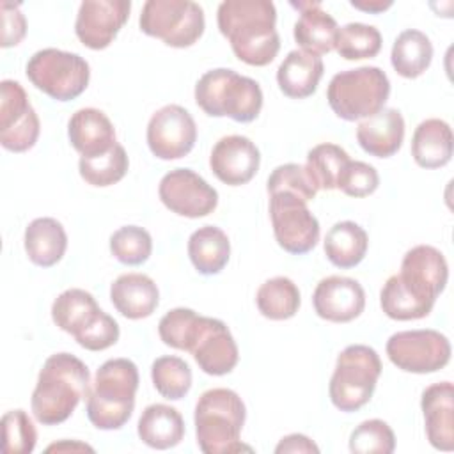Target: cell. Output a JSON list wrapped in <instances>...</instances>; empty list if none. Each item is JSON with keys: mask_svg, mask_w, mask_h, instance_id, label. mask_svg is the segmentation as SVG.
<instances>
[{"mask_svg": "<svg viewBox=\"0 0 454 454\" xmlns=\"http://www.w3.org/2000/svg\"><path fill=\"white\" fill-rule=\"evenodd\" d=\"M447 280L449 266L443 254L431 245H417L404 254L401 271L383 284L380 305L390 319H422L433 310Z\"/></svg>", "mask_w": 454, "mask_h": 454, "instance_id": "1", "label": "cell"}, {"mask_svg": "<svg viewBox=\"0 0 454 454\" xmlns=\"http://www.w3.org/2000/svg\"><path fill=\"white\" fill-rule=\"evenodd\" d=\"M216 23L234 55L255 67L268 66L280 50L275 28L277 9L270 0H225L218 5Z\"/></svg>", "mask_w": 454, "mask_h": 454, "instance_id": "2", "label": "cell"}, {"mask_svg": "<svg viewBox=\"0 0 454 454\" xmlns=\"http://www.w3.org/2000/svg\"><path fill=\"white\" fill-rule=\"evenodd\" d=\"M89 392V367L71 353H55L44 360L39 371L30 408L37 422L55 426L67 420Z\"/></svg>", "mask_w": 454, "mask_h": 454, "instance_id": "3", "label": "cell"}, {"mask_svg": "<svg viewBox=\"0 0 454 454\" xmlns=\"http://www.w3.org/2000/svg\"><path fill=\"white\" fill-rule=\"evenodd\" d=\"M138 369L129 358H110L96 372L87 395V417L103 431L121 429L133 415Z\"/></svg>", "mask_w": 454, "mask_h": 454, "instance_id": "4", "label": "cell"}, {"mask_svg": "<svg viewBox=\"0 0 454 454\" xmlns=\"http://www.w3.org/2000/svg\"><path fill=\"white\" fill-rule=\"evenodd\" d=\"M245 403L231 388L206 390L195 404V436L204 454H231L239 450L252 452L239 436L245 426Z\"/></svg>", "mask_w": 454, "mask_h": 454, "instance_id": "5", "label": "cell"}, {"mask_svg": "<svg viewBox=\"0 0 454 454\" xmlns=\"http://www.w3.org/2000/svg\"><path fill=\"white\" fill-rule=\"evenodd\" d=\"M195 103L211 117H231L236 122H252L262 108L259 83L232 69L206 71L195 85Z\"/></svg>", "mask_w": 454, "mask_h": 454, "instance_id": "6", "label": "cell"}, {"mask_svg": "<svg viewBox=\"0 0 454 454\" xmlns=\"http://www.w3.org/2000/svg\"><path fill=\"white\" fill-rule=\"evenodd\" d=\"M390 96V82L383 69L362 66L337 73L326 89V99L333 114L344 121H362L385 108Z\"/></svg>", "mask_w": 454, "mask_h": 454, "instance_id": "7", "label": "cell"}, {"mask_svg": "<svg viewBox=\"0 0 454 454\" xmlns=\"http://www.w3.org/2000/svg\"><path fill=\"white\" fill-rule=\"evenodd\" d=\"M381 374V360L376 349L365 344L344 348L330 378V401L340 411H356L365 406Z\"/></svg>", "mask_w": 454, "mask_h": 454, "instance_id": "8", "label": "cell"}, {"mask_svg": "<svg viewBox=\"0 0 454 454\" xmlns=\"http://www.w3.org/2000/svg\"><path fill=\"white\" fill-rule=\"evenodd\" d=\"M25 73L35 89L57 101L78 98L90 80V67L83 57L57 48L35 51L28 59Z\"/></svg>", "mask_w": 454, "mask_h": 454, "instance_id": "9", "label": "cell"}, {"mask_svg": "<svg viewBox=\"0 0 454 454\" xmlns=\"http://www.w3.org/2000/svg\"><path fill=\"white\" fill-rule=\"evenodd\" d=\"M140 30L172 48H188L204 34V11L192 0H147L142 7Z\"/></svg>", "mask_w": 454, "mask_h": 454, "instance_id": "10", "label": "cell"}, {"mask_svg": "<svg viewBox=\"0 0 454 454\" xmlns=\"http://www.w3.org/2000/svg\"><path fill=\"white\" fill-rule=\"evenodd\" d=\"M388 360L404 372L429 374L450 360V342L436 330H404L387 340Z\"/></svg>", "mask_w": 454, "mask_h": 454, "instance_id": "11", "label": "cell"}, {"mask_svg": "<svg viewBox=\"0 0 454 454\" xmlns=\"http://www.w3.org/2000/svg\"><path fill=\"white\" fill-rule=\"evenodd\" d=\"M270 218L280 248L293 255L310 252L319 241V222L307 202L289 192L270 195Z\"/></svg>", "mask_w": 454, "mask_h": 454, "instance_id": "12", "label": "cell"}, {"mask_svg": "<svg viewBox=\"0 0 454 454\" xmlns=\"http://www.w3.org/2000/svg\"><path fill=\"white\" fill-rule=\"evenodd\" d=\"M41 124L20 82L0 83V144L11 153L32 149L39 138Z\"/></svg>", "mask_w": 454, "mask_h": 454, "instance_id": "13", "label": "cell"}, {"mask_svg": "<svg viewBox=\"0 0 454 454\" xmlns=\"http://www.w3.org/2000/svg\"><path fill=\"white\" fill-rule=\"evenodd\" d=\"M158 195L167 209L186 218L207 216L218 206V192L190 168L167 172L160 181Z\"/></svg>", "mask_w": 454, "mask_h": 454, "instance_id": "14", "label": "cell"}, {"mask_svg": "<svg viewBox=\"0 0 454 454\" xmlns=\"http://www.w3.org/2000/svg\"><path fill=\"white\" fill-rule=\"evenodd\" d=\"M145 137L156 158L179 160L193 149L197 142V124L186 108L165 105L151 115Z\"/></svg>", "mask_w": 454, "mask_h": 454, "instance_id": "15", "label": "cell"}, {"mask_svg": "<svg viewBox=\"0 0 454 454\" xmlns=\"http://www.w3.org/2000/svg\"><path fill=\"white\" fill-rule=\"evenodd\" d=\"M129 11V0H85L74 21L76 37L90 50H105L128 21Z\"/></svg>", "mask_w": 454, "mask_h": 454, "instance_id": "16", "label": "cell"}, {"mask_svg": "<svg viewBox=\"0 0 454 454\" xmlns=\"http://www.w3.org/2000/svg\"><path fill=\"white\" fill-rule=\"evenodd\" d=\"M190 353L197 365L211 376L229 374L239 358L238 344L227 325L216 317L206 316L200 317Z\"/></svg>", "mask_w": 454, "mask_h": 454, "instance_id": "17", "label": "cell"}, {"mask_svg": "<svg viewBox=\"0 0 454 454\" xmlns=\"http://www.w3.org/2000/svg\"><path fill=\"white\" fill-rule=\"evenodd\" d=\"M312 305L321 319L349 323L364 312L365 291L355 278L330 275L317 282L312 294Z\"/></svg>", "mask_w": 454, "mask_h": 454, "instance_id": "18", "label": "cell"}, {"mask_svg": "<svg viewBox=\"0 0 454 454\" xmlns=\"http://www.w3.org/2000/svg\"><path fill=\"white\" fill-rule=\"evenodd\" d=\"M259 163L257 145L243 135L222 137L209 156L211 172L229 186L247 184L257 174Z\"/></svg>", "mask_w": 454, "mask_h": 454, "instance_id": "19", "label": "cell"}, {"mask_svg": "<svg viewBox=\"0 0 454 454\" xmlns=\"http://www.w3.org/2000/svg\"><path fill=\"white\" fill-rule=\"evenodd\" d=\"M420 408L429 443L438 450L454 449V387L450 381L429 385L422 392Z\"/></svg>", "mask_w": 454, "mask_h": 454, "instance_id": "20", "label": "cell"}, {"mask_svg": "<svg viewBox=\"0 0 454 454\" xmlns=\"http://www.w3.org/2000/svg\"><path fill=\"white\" fill-rule=\"evenodd\" d=\"M291 7L300 11V18L294 23V41L300 48L312 55H325L335 48L339 27L337 21L321 7L316 0H291Z\"/></svg>", "mask_w": 454, "mask_h": 454, "instance_id": "21", "label": "cell"}, {"mask_svg": "<svg viewBox=\"0 0 454 454\" xmlns=\"http://www.w3.org/2000/svg\"><path fill=\"white\" fill-rule=\"evenodd\" d=\"M360 147L376 158L394 156L404 140V119L395 108H383L356 126Z\"/></svg>", "mask_w": 454, "mask_h": 454, "instance_id": "22", "label": "cell"}, {"mask_svg": "<svg viewBox=\"0 0 454 454\" xmlns=\"http://www.w3.org/2000/svg\"><path fill=\"white\" fill-rule=\"evenodd\" d=\"M67 137L82 156L103 154L117 144L112 121L98 108L76 110L67 122Z\"/></svg>", "mask_w": 454, "mask_h": 454, "instance_id": "23", "label": "cell"}, {"mask_svg": "<svg viewBox=\"0 0 454 454\" xmlns=\"http://www.w3.org/2000/svg\"><path fill=\"white\" fill-rule=\"evenodd\" d=\"M110 300L121 316L144 319L156 310L160 291L151 277L144 273H124L110 286Z\"/></svg>", "mask_w": 454, "mask_h": 454, "instance_id": "24", "label": "cell"}, {"mask_svg": "<svg viewBox=\"0 0 454 454\" xmlns=\"http://www.w3.org/2000/svg\"><path fill=\"white\" fill-rule=\"evenodd\" d=\"M323 71L321 57L303 50H293L277 69V83L287 98L303 99L316 92Z\"/></svg>", "mask_w": 454, "mask_h": 454, "instance_id": "25", "label": "cell"}, {"mask_svg": "<svg viewBox=\"0 0 454 454\" xmlns=\"http://www.w3.org/2000/svg\"><path fill=\"white\" fill-rule=\"evenodd\" d=\"M454 140L450 126L442 119L422 121L411 138V156L422 168H440L452 158Z\"/></svg>", "mask_w": 454, "mask_h": 454, "instance_id": "26", "label": "cell"}, {"mask_svg": "<svg viewBox=\"0 0 454 454\" xmlns=\"http://www.w3.org/2000/svg\"><path fill=\"white\" fill-rule=\"evenodd\" d=\"M137 433L138 438L151 449H172L184 438V420L176 408L154 403L142 411Z\"/></svg>", "mask_w": 454, "mask_h": 454, "instance_id": "27", "label": "cell"}, {"mask_svg": "<svg viewBox=\"0 0 454 454\" xmlns=\"http://www.w3.org/2000/svg\"><path fill=\"white\" fill-rule=\"evenodd\" d=\"M25 252L41 268L55 266L66 254L67 234L62 223L51 216L32 220L25 229Z\"/></svg>", "mask_w": 454, "mask_h": 454, "instance_id": "28", "label": "cell"}, {"mask_svg": "<svg viewBox=\"0 0 454 454\" xmlns=\"http://www.w3.org/2000/svg\"><path fill=\"white\" fill-rule=\"evenodd\" d=\"M188 257L199 273L216 275L229 262L231 241L220 227H199L188 238Z\"/></svg>", "mask_w": 454, "mask_h": 454, "instance_id": "29", "label": "cell"}, {"mask_svg": "<svg viewBox=\"0 0 454 454\" xmlns=\"http://www.w3.org/2000/svg\"><path fill=\"white\" fill-rule=\"evenodd\" d=\"M101 309L89 291L71 287L60 293L51 305L53 323L66 333L78 337L85 332L94 319L99 316Z\"/></svg>", "mask_w": 454, "mask_h": 454, "instance_id": "30", "label": "cell"}, {"mask_svg": "<svg viewBox=\"0 0 454 454\" xmlns=\"http://www.w3.org/2000/svg\"><path fill=\"white\" fill-rule=\"evenodd\" d=\"M367 232L351 220L333 223L325 236V254L328 261L340 270L360 264L367 254Z\"/></svg>", "mask_w": 454, "mask_h": 454, "instance_id": "31", "label": "cell"}, {"mask_svg": "<svg viewBox=\"0 0 454 454\" xmlns=\"http://www.w3.org/2000/svg\"><path fill=\"white\" fill-rule=\"evenodd\" d=\"M433 60V44L429 37L415 28L401 32L390 53L392 67L403 78H417L426 73Z\"/></svg>", "mask_w": 454, "mask_h": 454, "instance_id": "32", "label": "cell"}, {"mask_svg": "<svg viewBox=\"0 0 454 454\" xmlns=\"http://www.w3.org/2000/svg\"><path fill=\"white\" fill-rule=\"evenodd\" d=\"M259 312L271 321L293 317L301 303L298 286L287 277H273L261 284L255 294Z\"/></svg>", "mask_w": 454, "mask_h": 454, "instance_id": "33", "label": "cell"}, {"mask_svg": "<svg viewBox=\"0 0 454 454\" xmlns=\"http://www.w3.org/2000/svg\"><path fill=\"white\" fill-rule=\"evenodd\" d=\"M129 167L126 149L121 144H115L110 151L98 156H80L78 170L85 183L90 186H110L119 183Z\"/></svg>", "mask_w": 454, "mask_h": 454, "instance_id": "34", "label": "cell"}, {"mask_svg": "<svg viewBox=\"0 0 454 454\" xmlns=\"http://www.w3.org/2000/svg\"><path fill=\"white\" fill-rule=\"evenodd\" d=\"M151 380L160 395L177 401L192 388V369L179 356H160L151 365Z\"/></svg>", "mask_w": 454, "mask_h": 454, "instance_id": "35", "label": "cell"}, {"mask_svg": "<svg viewBox=\"0 0 454 454\" xmlns=\"http://www.w3.org/2000/svg\"><path fill=\"white\" fill-rule=\"evenodd\" d=\"M349 160V154L340 145L325 142L307 153L305 167L319 190H335L339 176Z\"/></svg>", "mask_w": 454, "mask_h": 454, "instance_id": "36", "label": "cell"}, {"mask_svg": "<svg viewBox=\"0 0 454 454\" xmlns=\"http://www.w3.org/2000/svg\"><path fill=\"white\" fill-rule=\"evenodd\" d=\"M381 34L365 23H348L339 28L335 50L346 60L372 59L381 50Z\"/></svg>", "mask_w": 454, "mask_h": 454, "instance_id": "37", "label": "cell"}, {"mask_svg": "<svg viewBox=\"0 0 454 454\" xmlns=\"http://www.w3.org/2000/svg\"><path fill=\"white\" fill-rule=\"evenodd\" d=\"M110 252L126 266L144 264L153 252L151 234L144 227L124 225L110 236Z\"/></svg>", "mask_w": 454, "mask_h": 454, "instance_id": "38", "label": "cell"}, {"mask_svg": "<svg viewBox=\"0 0 454 454\" xmlns=\"http://www.w3.org/2000/svg\"><path fill=\"white\" fill-rule=\"evenodd\" d=\"M200 317L195 310L177 307L168 310L158 323V333L165 346L179 351H190Z\"/></svg>", "mask_w": 454, "mask_h": 454, "instance_id": "39", "label": "cell"}, {"mask_svg": "<svg viewBox=\"0 0 454 454\" xmlns=\"http://www.w3.org/2000/svg\"><path fill=\"white\" fill-rule=\"evenodd\" d=\"M37 443V431L25 410H11L2 417V450L5 454H28Z\"/></svg>", "mask_w": 454, "mask_h": 454, "instance_id": "40", "label": "cell"}, {"mask_svg": "<svg viewBox=\"0 0 454 454\" xmlns=\"http://www.w3.org/2000/svg\"><path fill=\"white\" fill-rule=\"evenodd\" d=\"M394 449V431L381 419L364 420L349 434V450L355 454H390Z\"/></svg>", "mask_w": 454, "mask_h": 454, "instance_id": "41", "label": "cell"}, {"mask_svg": "<svg viewBox=\"0 0 454 454\" xmlns=\"http://www.w3.org/2000/svg\"><path fill=\"white\" fill-rule=\"evenodd\" d=\"M266 188L270 195L278 192H289L305 202L312 200L319 190L307 167L298 163H284L273 168L268 177Z\"/></svg>", "mask_w": 454, "mask_h": 454, "instance_id": "42", "label": "cell"}, {"mask_svg": "<svg viewBox=\"0 0 454 454\" xmlns=\"http://www.w3.org/2000/svg\"><path fill=\"white\" fill-rule=\"evenodd\" d=\"M378 186H380L378 170L372 165L365 161H356V160L355 161L349 160L346 163L337 181V188L342 193L355 199H362L374 193Z\"/></svg>", "mask_w": 454, "mask_h": 454, "instance_id": "43", "label": "cell"}, {"mask_svg": "<svg viewBox=\"0 0 454 454\" xmlns=\"http://www.w3.org/2000/svg\"><path fill=\"white\" fill-rule=\"evenodd\" d=\"M119 333L121 332L117 321L101 310L94 323L74 339L82 348L89 351H103L119 340Z\"/></svg>", "mask_w": 454, "mask_h": 454, "instance_id": "44", "label": "cell"}, {"mask_svg": "<svg viewBox=\"0 0 454 454\" xmlns=\"http://www.w3.org/2000/svg\"><path fill=\"white\" fill-rule=\"evenodd\" d=\"M2 48H11L21 43L27 34V20L18 4L2 2Z\"/></svg>", "mask_w": 454, "mask_h": 454, "instance_id": "45", "label": "cell"}, {"mask_svg": "<svg viewBox=\"0 0 454 454\" xmlns=\"http://www.w3.org/2000/svg\"><path fill=\"white\" fill-rule=\"evenodd\" d=\"M277 454H286V452H319V447L305 434L293 433L284 436L278 445L275 447Z\"/></svg>", "mask_w": 454, "mask_h": 454, "instance_id": "46", "label": "cell"}, {"mask_svg": "<svg viewBox=\"0 0 454 454\" xmlns=\"http://www.w3.org/2000/svg\"><path fill=\"white\" fill-rule=\"evenodd\" d=\"M349 4L355 9H360V11L371 12V14H380L392 7V0H351Z\"/></svg>", "mask_w": 454, "mask_h": 454, "instance_id": "47", "label": "cell"}, {"mask_svg": "<svg viewBox=\"0 0 454 454\" xmlns=\"http://www.w3.org/2000/svg\"><path fill=\"white\" fill-rule=\"evenodd\" d=\"M80 452V450H89V452H94V449L87 443H82V442H69V440H62L59 443H51L46 447V452Z\"/></svg>", "mask_w": 454, "mask_h": 454, "instance_id": "48", "label": "cell"}]
</instances>
